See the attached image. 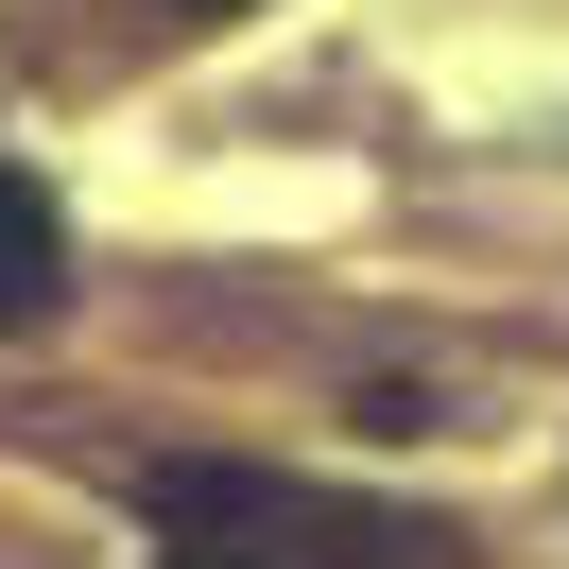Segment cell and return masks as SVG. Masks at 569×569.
<instances>
[{"instance_id": "3957f363", "label": "cell", "mask_w": 569, "mask_h": 569, "mask_svg": "<svg viewBox=\"0 0 569 569\" xmlns=\"http://www.w3.org/2000/svg\"><path fill=\"white\" fill-rule=\"evenodd\" d=\"M173 18H242V0H173Z\"/></svg>"}, {"instance_id": "7a4b0ae2", "label": "cell", "mask_w": 569, "mask_h": 569, "mask_svg": "<svg viewBox=\"0 0 569 569\" xmlns=\"http://www.w3.org/2000/svg\"><path fill=\"white\" fill-rule=\"evenodd\" d=\"M52 293H70V224H52L36 173H0V346H18V328H52Z\"/></svg>"}, {"instance_id": "277c9868", "label": "cell", "mask_w": 569, "mask_h": 569, "mask_svg": "<svg viewBox=\"0 0 569 569\" xmlns=\"http://www.w3.org/2000/svg\"><path fill=\"white\" fill-rule=\"evenodd\" d=\"M173 569H208V552H173Z\"/></svg>"}, {"instance_id": "6da1fadb", "label": "cell", "mask_w": 569, "mask_h": 569, "mask_svg": "<svg viewBox=\"0 0 569 569\" xmlns=\"http://www.w3.org/2000/svg\"><path fill=\"white\" fill-rule=\"evenodd\" d=\"M139 518H156V552H208V569H466L449 518L362 500V483H293V466H242V449L139 466Z\"/></svg>"}]
</instances>
